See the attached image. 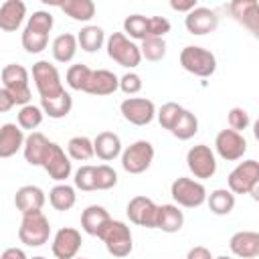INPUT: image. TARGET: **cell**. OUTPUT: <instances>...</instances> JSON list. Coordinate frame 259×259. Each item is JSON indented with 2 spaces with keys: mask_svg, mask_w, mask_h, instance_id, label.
Listing matches in <instances>:
<instances>
[{
  "mask_svg": "<svg viewBox=\"0 0 259 259\" xmlns=\"http://www.w3.org/2000/svg\"><path fill=\"white\" fill-rule=\"evenodd\" d=\"M24 132L16 123H2L0 125V158H12L24 146Z\"/></svg>",
  "mask_w": 259,
  "mask_h": 259,
  "instance_id": "obj_22",
  "label": "cell"
},
{
  "mask_svg": "<svg viewBox=\"0 0 259 259\" xmlns=\"http://www.w3.org/2000/svg\"><path fill=\"white\" fill-rule=\"evenodd\" d=\"M32 259H47V257H42V255H36V257H32Z\"/></svg>",
  "mask_w": 259,
  "mask_h": 259,
  "instance_id": "obj_52",
  "label": "cell"
},
{
  "mask_svg": "<svg viewBox=\"0 0 259 259\" xmlns=\"http://www.w3.org/2000/svg\"><path fill=\"white\" fill-rule=\"evenodd\" d=\"M172 24L166 16H148V38H164Z\"/></svg>",
  "mask_w": 259,
  "mask_h": 259,
  "instance_id": "obj_44",
  "label": "cell"
},
{
  "mask_svg": "<svg viewBox=\"0 0 259 259\" xmlns=\"http://www.w3.org/2000/svg\"><path fill=\"white\" fill-rule=\"evenodd\" d=\"M229 12L239 24H243L253 34H257V30H259V4H257V0H233L229 4Z\"/></svg>",
  "mask_w": 259,
  "mask_h": 259,
  "instance_id": "obj_19",
  "label": "cell"
},
{
  "mask_svg": "<svg viewBox=\"0 0 259 259\" xmlns=\"http://www.w3.org/2000/svg\"><path fill=\"white\" fill-rule=\"evenodd\" d=\"M186 166L194 180H208L217 172V156L206 144H196L186 152Z\"/></svg>",
  "mask_w": 259,
  "mask_h": 259,
  "instance_id": "obj_10",
  "label": "cell"
},
{
  "mask_svg": "<svg viewBox=\"0 0 259 259\" xmlns=\"http://www.w3.org/2000/svg\"><path fill=\"white\" fill-rule=\"evenodd\" d=\"M75 36H77V45L85 53H97L105 45V30L101 26H97V24L83 26Z\"/></svg>",
  "mask_w": 259,
  "mask_h": 259,
  "instance_id": "obj_28",
  "label": "cell"
},
{
  "mask_svg": "<svg viewBox=\"0 0 259 259\" xmlns=\"http://www.w3.org/2000/svg\"><path fill=\"white\" fill-rule=\"evenodd\" d=\"M107 249V253L111 257H117V259H123L132 253L134 249V237H132V231L130 227L123 223V221H109L103 231L99 233V237Z\"/></svg>",
  "mask_w": 259,
  "mask_h": 259,
  "instance_id": "obj_2",
  "label": "cell"
},
{
  "mask_svg": "<svg viewBox=\"0 0 259 259\" xmlns=\"http://www.w3.org/2000/svg\"><path fill=\"white\" fill-rule=\"evenodd\" d=\"M32 81L40 99H53L65 93L59 69L49 61H36L32 65Z\"/></svg>",
  "mask_w": 259,
  "mask_h": 259,
  "instance_id": "obj_7",
  "label": "cell"
},
{
  "mask_svg": "<svg viewBox=\"0 0 259 259\" xmlns=\"http://www.w3.org/2000/svg\"><path fill=\"white\" fill-rule=\"evenodd\" d=\"M140 55L146 61L158 63L166 57V40L164 38H146L140 45Z\"/></svg>",
  "mask_w": 259,
  "mask_h": 259,
  "instance_id": "obj_39",
  "label": "cell"
},
{
  "mask_svg": "<svg viewBox=\"0 0 259 259\" xmlns=\"http://www.w3.org/2000/svg\"><path fill=\"white\" fill-rule=\"evenodd\" d=\"M2 87L12 95L16 105H28L30 103V85H28V71L26 67L18 63H10L0 73Z\"/></svg>",
  "mask_w": 259,
  "mask_h": 259,
  "instance_id": "obj_6",
  "label": "cell"
},
{
  "mask_svg": "<svg viewBox=\"0 0 259 259\" xmlns=\"http://www.w3.org/2000/svg\"><path fill=\"white\" fill-rule=\"evenodd\" d=\"M49 237H51V223L42 214V210L22 214V221L18 227L20 243H24L26 247H42L45 243H49Z\"/></svg>",
  "mask_w": 259,
  "mask_h": 259,
  "instance_id": "obj_8",
  "label": "cell"
},
{
  "mask_svg": "<svg viewBox=\"0 0 259 259\" xmlns=\"http://www.w3.org/2000/svg\"><path fill=\"white\" fill-rule=\"evenodd\" d=\"M26 18V4L22 0H6L0 4V30L14 32Z\"/></svg>",
  "mask_w": 259,
  "mask_h": 259,
  "instance_id": "obj_21",
  "label": "cell"
},
{
  "mask_svg": "<svg viewBox=\"0 0 259 259\" xmlns=\"http://www.w3.org/2000/svg\"><path fill=\"white\" fill-rule=\"evenodd\" d=\"M45 200H47V196H45L42 188L36 186V184H24L14 194V206L22 214H30V212L42 210Z\"/></svg>",
  "mask_w": 259,
  "mask_h": 259,
  "instance_id": "obj_17",
  "label": "cell"
},
{
  "mask_svg": "<svg viewBox=\"0 0 259 259\" xmlns=\"http://www.w3.org/2000/svg\"><path fill=\"white\" fill-rule=\"evenodd\" d=\"M227 119H229V130H235L239 134H243V130H247L251 123V117H249L247 109H243V107H233L229 111Z\"/></svg>",
  "mask_w": 259,
  "mask_h": 259,
  "instance_id": "obj_45",
  "label": "cell"
},
{
  "mask_svg": "<svg viewBox=\"0 0 259 259\" xmlns=\"http://www.w3.org/2000/svg\"><path fill=\"white\" fill-rule=\"evenodd\" d=\"M89 75H91V69L83 63H75L67 69L65 73V83L69 85V89L73 91H83L85 93V87H87V81H89Z\"/></svg>",
  "mask_w": 259,
  "mask_h": 259,
  "instance_id": "obj_37",
  "label": "cell"
},
{
  "mask_svg": "<svg viewBox=\"0 0 259 259\" xmlns=\"http://www.w3.org/2000/svg\"><path fill=\"white\" fill-rule=\"evenodd\" d=\"M109 221H111V217H109L107 208L101 204H89L81 212V229L91 237H99V233L103 231V227Z\"/></svg>",
  "mask_w": 259,
  "mask_h": 259,
  "instance_id": "obj_23",
  "label": "cell"
},
{
  "mask_svg": "<svg viewBox=\"0 0 259 259\" xmlns=\"http://www.w3.org/2000/svg\"><path fill=\"white\" fill-rule=\"evenodd\" d=\"M53 24H55V18L47 10H36L26 20V28L36 30V32H42V34H49L53 30Z\"/></svg>",
  "mask_w": 259,
  "mask_h": 259,
  "instance_id": "obj_41",
  "label": "cell"
},
{
  "mask_svg": "<svg viewBox=\"0 0 259 259\" xmlns=\"http://www.w3.org/2000/svg\"><path fill=\"white\" fill-rule=\"evenodd\" d=\"M14 105H16V103H14L12 95H10V93H8L4 87H0V113H6V111H10Z\"/></svg>",
  "mask_w": 259,
  "mask_h": 259,
  "instance_id": "obj_49",
  "label": "cell"
},
{
  "mask_svg": "<svg viewBox=\"0 0 259 259\" xmlns=\"http://www.w3.org/2000/svg\"><path fill=\"white\" fill-rule=\"evenodd\" d=\"M0 259H28V257H26V253H24L22 249H18V247H8V249L2 251Z\"/></svg>",
  "mask_w": 259,
  "mask_h": 259,
  "instance_id": "obj_50",
  "label": "cell"
},
{
  "mask_svg": "<svg viewBox=\"0 0 259 259\" xmlns=\"http://www.w3.org/2000/svg\"><path fill=\"white\" fill-rule=\"evenodd\" d=\"M105 49L107 57L125 69H136L142 63L140 47L134 40H130L123 32H111L105 40Z\"/></svg>",
  "mask_w": 259,
  "mask_h": 259,
  "instance_id": "obj_5",
  "label": "cell"
},
{
  "mask_svg": "<svg viewBox=\"0 0 259 259\" xmlns=\"http://www.w3.org/2000/svg\"><path fill=\"white\" fill-rule=\"evenodd\" d=\"M42 119H45V113H42V109H40V105H32V103H28V105H22L20 107V111H18V115H16V125L24 132V130H36L40 123H42Z\"/></svg>",
  "mask_w": 259,
  "mask_h": 259,
  "instance_id": "obj_35",
  "label": "cell"
},
{
  "mask_svg": "<svg viewBox=\"0 0 259 259\" xmlns=\"http://www.w3.org/2000/svg\"><path fill=\"white\" fill-rule=\"evenodd\" d=\"M20 42H22V49L30 55H36V53H42L49 45V34H42V32H36V30H30L24 26L22 30V36H20Z\"/></svg>",
  "mask_w": 259,
  "mask_h": 259,
  "instance_id": "obj_38",
  "label": "cell"
},
{
  "mask_svg": "<svg viewBox=\"0 0 259 259\" xmlns=\"http://www.w3.org/2000/svg\"><path fill=\"white\" fill-rule=\"evenodd\" d=\"M81 233L73 227H63L55 233L51 251L57 259H75L81 249Z\"/></svg>",
  "mask_w": 259,
  "mask_h": 259,
  "instance_id": "obj_15",
  "label": "cell"
},
{
  "mask_svg": "<svg viewBox=\"0 0 259 259\" xmlns=\"http://www.w3.org/2000/svg\"><path fill=\"white\" fill-rule=\"evenodd\" d=\"M206 204H208L212 214L227 217L235 208V194L229 188H217L210 194H206Z\"/></svg>",
  "mask_w": 259,
  "mask_h": 259,
  "instance_id": "obj_32",
  "label": "cell"
},
{
  "mask_svg": "<svg viewBox=\"0 0 259 259\" xmlns=\"http://www.w3.org/2000/svg\"><path fill=\"white\" fill-rule=\"evenodd\" d=\"M75 188L83 190V192H93L95 190V166L91 164H83L77 172H75Z\"/></svg>",
  "mask_w": 259,
  "mask_h": 259,
  "instance_id": "obj_43",
  "label": "cell"
},
{
  "mask_svg": "<svg viewBox=\"0 0 259 259\" xmlns=\"http://www.w3.org/2000/svg\"><path fill=\"white\" fill-rule=\"evenodd\" d=\"M40 166H42L45 172H47L53 180H57V182H65V180L71 176V172H73L71 158H69V156L65 154V150H63L59 144H55V142H49Z\"/></svg>",
  "mask_w": 259,
  "mask_h": 259,
  "instance_id": "obj_12",
  "label": "cell"
},
{
  "mask_svg": "<svg viewBox=\"0 0 259 259\" xmlns=\"http://www.w3.org/2000/svg\"><path fill=\"white\" fill-rule=\"evenodd\" d=\"M227 186L233 194H251L253 200H259V162L253 158L239 162L231 170Z\"/></svg>",
  "mask_w": 259,
  "mask_h": 259,
  "instance_id": "obj_1",
  "label": "cell"
},
{
  "mask_svg": "<svg viewBox=\"0 0 259 259\" xmlns=\"http://www.w3.org/2000/svg\"><path fill=\"white\" fill-rule=\"evenodd\" d=\"M170 134L174 138H178V140H190V138H194L198 134V117L192 111L184 109L180 113V117H178V121H176V125L172 127Z\"/></svg>",
  "mask_w": 259,
  "mask_h": 259,
  "instance_id": "obj_34",
  "label": "cell"
},
{
  "mask_svg": "<svg viewBox=\"0 0 259 259\" xmlns=\"http://www.w3.org/2000/svg\"><path fill=\"white\" fill-rule=\"evenodd\" d=\"M123 34L130 40H146L148 38V16L142 14H130L123 20Z\"/></svg>",
  "mask_w": 259,
  "mask_h": 259,
  "instance_id": "obj_36",
  "label": "cell"
},
{
  "mask_svg": "<svg viewBox=\"0 0 259 259\" xmlns=\"http://www.w3.org/2000/svg\"><path fill=\"white\" fill-rule=\"evenodd\" d=\"M182 111H184V107H182V105H178L176 101H168V103H164V105L156 111L158 123H160L164 130L172 132V127L176 125V121H178V117H180V113H182Z\"/></svg>",
  "mask_w": 259,
  "mask_h": 259,
  "instance_id": "obj_40",
  "label": "cell"
},
{
  "mask_svg": "<svg viewBox=\"0 0 259 259\" xmlns=\"http://www.w3.org/2000/svg\"><path fill=\"white\" fill-rule=\"evenodd\" d=\"M212 259H233V257H227V255H219V257H212Z\"/></svg>",
  "mask_w": 259,
  "mask_h": 259,
  "instance_id": "obj_51",
  "label": "cell"
},
{
  "mask_svg": "<svg viewBox=\"0 0 259 259\" xmlns=\"http://www.w3.org/2000/svg\"><path fill=\"white\" fill-rule=\"evenodd\" d=\"M229 249L235 257L255 259L259 255V233H255V231H237L229 239Z\"/></svg>",
  "mask_w": 259,
  "mask_h": 259,
  "instance_id": "obj_20",
  "label": "cell"
},
{
  "mask_svg": "<svg viewBox=\"0 0 259 259\" xmlns=\"http://www.w3.org/2000/svg\"><path fill=\"white\" fill-rule=\"evenodd\" d=\"M214 156L227 160V162H237L245 156L247 152V140L243 134L235 130H221L214 138Z\"/></svg>",
  "mask_w": 259,
  "mask_h": 259,
  "instance_id": "obj_11",
  "label": "cell"
},
{
  "mask_svg": "<svg viewBox=\"0 0 259 259\" xmlns=\"http://www.w3.org/2000/svg\"><path fill=\"white\" fill-rule=\"evenodd\" d=\"M67 156L71 160H77V162H87L91 160L95 154H93V140H89L87 136H75L67 142Z\"/></svg>",
  "mask_w": 259,
  "mask_h": 259,
  "instance_id": "obj_33",
  "label": "cell"
},
{
  "mask_svg": "<svg viewBox=\"0 0 259 259\" xmlns=\"http://www.w3.org/2000/svg\"><path fill=\"white\" fill-rule=\"evenodd\" d=\"M196 6H198L196 0H170V8L176 10V12H184V14H188Z\"/></svg>",
  "mask_w": 259,
  "mask_h": 259,
  "instance_id": "obj_47",
  "label": "cell"
},
{
  "mask_svg": "<svg viewBox=\"0 0 259 259\" xmlns=\"http://www.w3.org/2000/svg\"><path fill=\"white\" fill-rule=\"evenodd\" d=\"M77 49H79V45H77V36L71 34V32L59 34V36L53 40V45H51L53 59H55L57 63H63V65H65V63H71V61L75 59Z\"/></svg>",
  "mask_w": 259,
  "mask_h": 259,
  "instance_id": "obj_29",
  "label": "cell"
},
{
  "mask_svg": "<svg viewBox=\"0 0 259 259\" xmlns=\"http://www.w3.org/2000/svg\"><path fill=\"white\" fill-rule=\"evenodd\" d=\"M59 6L69 18L77 22H89L95 16V2L93 0H63V2H51Z\"/></svg>",
  "mask_w": 259,
  "mask_h": 259,
  "instance_id": "obj_27",
  "label": "cell"
},
{
  "mask_svg": "<svg viewBox=\"0 0 259 259\" xmlns=\"http://www.w3.org/2000/svg\"><path fill=\"white\" fill-rule=\"evenodd\" d=\"M49 202L55 210H71L77 202V194H75V188L69 186L67 182H59L55 184L51 190H49Z\"/></svg>",
  "mask_w": 259,
  "mask_h": 259,
  "instance_id": "obj_30",
  "label": "cell"
},
{
  "mask_svg": "<svg viewBox=\"0 0 259 259\" xmlns=\"http://www.w3.org/2000/svg\"><path fill=\"white\" fill-rule=\"evenodd\" d=\"M121 117L132 125H148L156 117V105L146 97H127L119 103Z\"/></svg>",
  "mask_w": 259,
  "mask_h": 259,
  "instance_id": "obj_13",
  "label": "cell"
},
{
  "mask_svg": "<svg viewBox=\"0 0 259 259\" xmlns=\"http://www.w3.org/2000/svg\"><path fill=\"white\" fill-rule=\"evenodd\" d=\"M119 89V77L109 71V69H91V75H89V81H87V87H85V93L89 95H97V97H103V95H111Z\"/></svg>",
  "mask_w": 259,
  "mask_h": 259,
  "instance_id": "obj_18",
  "label": "cell"
},
{
  "mask_svg": "<svg viewBox=\"0 0 259 259\" xmlns=\"http://www.w3.org/2000/svg\"><path fill=\"white\" fill-rule=\"evenodd\" d=\"M186 259H212V253H210V249H206L202 245H196V247L188 249Z\"/></svg>",
  "mask_w": 259,
  "mask_h": 259,
  "instance_id": "obj_48",
  "label": "cell"
},
{
  "mask_svg": "<svg viewBox=\"0 0 259 259\" xmlns=\"http://www.w3.org/2000/svg\"><path fill=\"white\" fill-rule=\"evenodd\" d=\"M178 61H180L184 71H188L190 75L200 77V79H206L217 71V57L208 49L198 47V45L184 47L180 51Z\"/></svg>",
  "mask_w": 259,
  "mask_h": 259,
  "instance_id": "obj_3",
  "label": "cell"
},
{
  "mask_svg": "<svg viewBox=\"0 0 259 259\" xmlns=\"http://www.w3.org/2000/svg\"><path fill=\"white\" fill-rule=\"evenodd\" d=\"M206 188L200 180L180 176L170 184V196L176 202V206L184 208H198L206 202Z\"/></svg>",
  "mask_w": 259,
  "mask_h": 259,
  "instance_id": "obj_4",
  "label": "cell"
},
{
  "mask_svg": "<svg viewBox=\"0 0 259 259\" xmlns=\"http://www.w3.org/2000/svg\"><path fill=\"white\" fill-rule=\"evenodd\" d=\"M93 154L103 162H111L117 156H121V140H119V136L113 134V132L97 134L95 140H93Z\"/></svg>",
  "mask_w": 259,
  "mask_h": 259,
  "instance_id": "obj_24",
  "label": "cell"
},
{
  "mask_svg": "<svg viewBox=\"0 0 259 259\" xmlns=\"http://www.w3.org/2000/svg\"><path fill=\"white\" fill-rule=\"evenodd\" d=\"M156 212H158V204L152 198L142 196V194L134 196L125 208L130 223L138 227H146V229H156Z\"/></svg>",
  "mask_w": 259,
  "mask_h": 259,
  "instance_id": "obj_14",
  "label": "cell"
},
{
  "mask_svg": "<svg viewBox=\"0 0 259 259\" xmlns=\"http://www.w3.org/2000/svg\"><path fill=\"white\" fill-rule=\"evenodd\" d=\"M40 109L45 115H49L51 119H63L71 113L73 109V97L69 91L61 93L59 97L53 99H40Z\"/></svg>",
  "mask_w": 259,
  "mask_h": 259,
  "instance_id": "obj_31",
  "label": "cell"
},
{
  "mask_svg": "<svg viewBox=\"0 0 259 259\" xmlns=\"http://www.w3.org/2000/svg\"><path fill=\"white\" fill-rule=\"evenodd\" d=\"M75 259H87V257H75Z\"/></svg>",
  "mask_w": 259,
  "mask_h": 259,
  "instance_id": "obj_53",
  "label": "cell"
},
{
  "mask_svg": "<svg viewBox=\"0 0 259 259\" xmlns=\"http://www.w3.org/2000/svg\"><path fill=\"white\" fill-rule=\"evenodd\" d=\"M117 184V172L109 164L95 166V190H109Z\"/></svg>",
  "mask_w": 259,
  "mask_h": 259,
  "instance_id": "obj_42",
  "label": "cell"
},
{
  "mask_svg": "<svg viewBox=\"0 0 259 259\" xmlns=\"http://www.w3.org/2000/svg\"><path fill=\"white\" fill-rule=\"evenodd\" d=\"M49 142H51V140H49L45 134H40V132H30V134L24 138V146H22L24 160H26L30 166H40Z\"/></svg>",
  "mask_w": 259,
  "mask_h": 259,
  "instance_id": "obj_26",
  "label": "cell"
},
{
  "mask_svg": "<svg viewBox=\"0 0 259 259\" xmlns=\"http://www.w3.org/2000/svg\"><path fill=\"white\" fill-rule=\"evenodd\" d=\"M184 225V212L176 204H160L156 212V229L162 233H178Z\"/></svg>",
  "mask_w": 259,
  "mask_h": 259,
  "instance_id": "obj_25",
  "label": "cell"
},
{
  "mask_svg": "<svg viewBox=\"0 0 259 259\" xmlns=\"http://www.w3.org/2000/svg\"><path fill=\"white\" fill-rule=\"evenodd\" d=\"M184 26L194 36H204L208 32H214L219 26V16L214 10L206 6H196L184 16Z\"/></svg>",
  "mask_w": 259,
  "mask_h": 259,
  "instance_id": "obj_16",
  "label": "cell"
},
{
  "mask_svg": "<svg viewBox=\"0 0 259 259\" xmlns=\"http://www.w3.org/2000/svg\"><path fill=\"white\" fill-rule=\"evenodd\" d=\"M154 162V146L148 140H138L121 150V168L127 174H142Z\"/></svg>",
  "mask_w": 259,
  "mask_h": 259,
  "instance_id": "obj_9",
  "label": "cell"
},
{
  "mask_svg": "<svg viewBox=\"0 0 259 259\" xmlns=\"http://www.w3.org/2000/svg\"><path fill=\"white\" fill-rule=\"evenodd\" d=\"M142 77L138 75V73H134V71H127L125 75H121L119 77V89L125 93V95H136V93H140L142 91Z\"/></svg>",
  "mask_w": 259,
  "mask_h": 259,
  "instance_id": "obj_46",
  "label": "cell"
}]
</instances>
